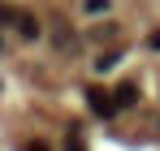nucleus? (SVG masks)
Listing matches in <instances>:
<instances>
[{
  "mask_svg": "<svg viewBox=\"0 0 160 151\" xmlns=\"http://www.w3.org/2000/svg\"><path fill=\"white\" fill-rule=\"evenodd\" d=\"M147 48H152V52H160V30H152V35H147Z\"/></svg>",
  "mask_w": 160,
  "mask_h": 151,
  "instance_id": "nucleus-7",
  "label": "nucleus"
},
{
  "mask_svg": "<svg viewBox=\"0 0 160 151\" xmlns=\"http://www.w3.org/2000/svg\"><path fill=\"white\" fill-rule=\"evenodd\" d=\"M0 52H4V39H0Z\"/></svg>",
  "mask_w": 160,
  "mask_h": 151,
  "instance_id": "nucleus-10",
  "label": "nucleus"
},
{
  "mask_svg": "<svg viewBox=\"0 0 160 151\" xmlns=\"http://www.w3.org/2000/svg\"><path fill=\"white\" fill-rule=\"evenodd\" d=\"M22 151H48V143H43V138H30V143H26Z\"/></svg>",
  "mask_w": 160,
  "mask_h": 151,
  "instance_id": "nucleus-6",
  "label": "nucleus"
},
{
  "mask_svg": "<svg viewBox=\"0 0 160 151\" xmlns=\"http://www.w3.org/2000/svg\"><path fill=\"white\" fill-rule=\"evenodd\" d=\"M9 22H13V30H18L26 43H35V39L43 35V30H39V17H35V13H26V9H13V17H9Z\"/></svg>",
  "mask_w": 160,
  "mask_h": 151,
  "instance_id": "nucleus-1",
  "label": "nucleus"
},
{
  "mask_svg": "<svg viewBox=\"0 0 160 151\" xmlns=\"http://www.w3.org/2000/svg\"><path fill=\"white\" fill-rule=\"evenodd\" d=\"M87 104H91V112H95V117H104V121L117 112V100L108 95L104 86H87Z\"/></svg>",
  "mask_w": 160,
  "mask_h": 151,
  "instance_id": "nucleus-2",
  "label": "nucleus"
},
{
  "mask_svg": "<svg viewBox=\"0 0 160 151\" xmlns=\"http://www.w3.org/2000/svg\"><path fill=\"white\" fill-rule=\"evenodd\" d=\"M117 61H121V48H117V52H104V56H100V69H112Z\"/></svg>",
  "mask_w": 160,
  "mask_h": 151,
  "instance_id": "nucleus-5",
  "label": "nucleus"
},
{
  "mask_svg": "<svg viewBox=\"0 0 160 151\" xmlns=\"http://www.w3.org/2000/svg\"><path fill=\"white\" fill-rule=\"evenodd\" d=\"M112 100H117V108H134V100H138V86H134V82H121V86L112 91Z\"/></svg>",
  "mask_w": 160,
  "mask_h": 151,
  "instance_id": "nucleus-3",
  "label": "nucleus"
},
{
  "mask_svg": "<svg viewBox=\"0 0 160 151\" xmlns=\"http://www.w3.org/2000/svg\"><path fill=\"white\" fill-rule=\"evenodd\" d=\"M65 151H82V143H78V138H69V143H65Z\"/></svg>",
  "mask_w": 160,
  "mask_h": 151,
  "instance_id": "nucleus-8",
  "label": "nucleus"
},
{
  "mask_svg": "<svg viewBox=\"0 0 160 151\" xmlns=\"http://www.w3.org/2000/svg\"><path fill=\"white\" fill-rule=\"evenodd\" d=\"M9 17H13V9H4V4H0V22H9Z\"/></svg>",
  "mask_w": 160,
  "mask_h": 151,
  "instance_id": "nucleus-9",
  "label": "nucleus"
},
{
  "mask_svg": "<svg viewBox=\"0 0 160 151\" xmlns=\"http://www.w3.org/2000/svg\"><path fill=\"white\" fill-rule=\"evenodd\" d=\"M108 4H112V0H82L87 13H108Z\"/></svg>",
  "mask_w": 160,
  "mask_h": 151,
  "instance_id": "nucleus-4",
  "label": "nucleus"
}]
</instances>
